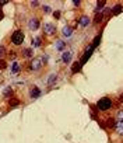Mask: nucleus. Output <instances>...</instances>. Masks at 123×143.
Masks as SVG:
<instances>
[{"label":"nucleus","mask_w":123,"mask_h":143,"mask_svg":"<svg viewBox=\"0 0 123 143\" xmlns=\"http://www.w3.org/2000/svg\"><path fill=\"white\" fill-rule=\"evenodd\" d=\"M32 55H34V52H32V49H30V48H25V49H23V56L24 58H32Z\"/></svg>","instance_id":"9d476101"},{"label":"nucleus","mask_w":123,"mask_h":143,"mask_svg":"<svg viewBox=\"0 0 123 143\" xmlns=\"http://www.w3.org/2000/svg\"><path fill=\"white\" fill-rule=\"evenodd\" d=\"M116 130L120 135H123V122H118L116 124Z\"/></svg>","instance_id":"a211bd4d"},{"label":"nucleus","mask_w":123,"mask_h":143,"mask_svg":"<svg viewBox=\"0 0 123 143\" xmlns=\"http://www.w3.org/2000/svg\"><path fill=\"white\" fill-rule=\"evenodd\" d=\"M17 105H20V101H18L17 98L10 100V107H17Z\"/></svg>","instance_id":"aec40b11"},{"label":"nucleus","mask_w":123,"mask_h":143,"mask_svg":"<svg viewBox=\"0 0 123 143\" xmlns=\"http://www.w3.org/2000/svg\"><path fill=\"white\" fill-rule=\"evenodd\" d=\"M43 11H46V13H49V11H51V7H49V6H43Z\"/></svg>","instance_id":"cd10ccee"},{"label":"nucleus","mask_w":123,"mask_h":143,"mask_svg":"<svg viewBox=\"0 0 123 143\" xmlns=\"http://www.w3.org/2000/svg\"><path fill=\"white\" fill-rule=\"evenodd\" d=\"M53 17H55V18H60V11H53Z\"/></svg>","instance_id":"a878e982"},{"label":"nucleus","mask_w":123,"mask_h":143,"mask_svg":"<svg viewBox=\"0 0 123 143\" xmlns=\"http://www.w3.org/2000/svg\"><path fill=\"white\" fill-rule=\"evenodd\" d=\"M43 32L45 34H48V35H53L56 32V27L53 25V24H51V23H46L43 25Z\"/></svg>","instance_id":"7ed1b4c3"},{"label":"nucleus","mask_w":123,"mask_h":143,"mask_svg":"<svg viewBox=\"0 0 123 143\" xmlns=\"http://www.w3.org/2000/svg\"><path fill=\"white\" fill-rule=\"evenodd\" d=\"M41 42H42V41H41L39 36H35V38L32 39V46H34V48H39L41 46Z\"/></svg>","instance_id":"4468645a"},{"label":"nucleus","mask_w":123,"mask_h":143,"mask_svg":"<svg viewBox=\"0 0 123 143\" xmlns=\"http://www.w3.org/2000/svg\"><path fill=\"white\" fill-rule=\"evenodd\" d=\"M56 80H57V76H56V75H52L51 77H49V80H48V84L51 86V84H53V83H55Z\"/></svg>","instance_id":"6ab92c4d"},{"label":"nucleus","mask_w":123,"mask_h":143,"mask_svg":"<svg viewBox=\"0 0 123 143\" xmlns=\"http://www.w3.org/2000/svg\"><path fill=\"white\" fill-rule=\"evenodd\" d=\"M118 118H119V121H120V122H123V111L118 112Z\"/></svg>","instance_id":"5701e85b"},{"label":"nucleus","mask_w":123,"mask_h":143,"mask_svg":"<svg viewBox=\"0 0 123 143\" xmlns=\"http://www.w3.org/2000/svg\"><path fill=\"white\" fill-rule=\"evenodd\" d=\"M80 67H81V63L80 62H76L74 65H73V67H71V72L73 73H77V72L80 70Z\"/></svg>","instance_id":"dca6fc26"},{"label":"nucleus","mask_w":123,"mask_h":143,"mask_svg":"<svg viewBox=\"0 0 123 143\" xmlns=\"http://www.w3.org/2000/svg\"><path fill=\"white\" fill-rule=\"evenodd\" d=\"M71 56H73V54L70 51H67V52H64V54H63V59H62V60H63L64 63H69L71 60Z\"/></svg>","instance_id":"1a4fd4ad"},{"label":"nucleus","mask_w":123,"mask_h":143,"mask_svg":"<svg viewBox=\"0 0 123 143\" xmlns=\"http://www.w3.org/2000/svg\"><path fill=\"white\" fill-rule=\"evenodd\" d=\"M110 10H112V14L113 15H118V14H120L122 11H123V6L122 4H116L113 9H110Z\"/></svg>","instance_id":"6e6552de"},{"label":"nucleus","mask_w":123,"mask_h":143,"mask_svg":"<svg viewBox=\"0 0 123 143\" xmlns=\"http://www.w3.org/2000/svg\"><path fill=\"white\" fill-rule=\"evenodd\" d=\"M64 48H66V44L63 41H56V49L57 51H64Z\"/></svg>","instance_id":"ddd939ff"},{"label":"nucleus","mask_w":123,"mask_h":143,"mask_svg":"<svg viewBox=\"0 0 123 143\" xmlns=\"http://www.w3.org/2000/svg\"><path fill=\"white\" fill-rule=\"evenodd\" d=\"M48 58H49L48 55H42V60H41V63H46L48 62Z\"/></svg>","instance_id":"b1692460"},{"label":"nucleus","mask_w":123,"mask_h":143,"mask_svg":"<svg viewBox=\"0 0 123 143\" xmlns=\"http://www.w3.org/2000/svg\"><path fill=\"white\" fill-rule=\"evenodd\" d=\"M79 24H80L81 27H87V25H90V17H88V15H81L80 20H79Z\"/></svg>","instance_id":"39448f33"},{"label":"nucleus","mask_w":123,"mask_h":143,"mask_svg":"<svg viewBox=\"0 0 123 143\" xmlns=\"http://www.w3.org/2000/svg\"><path fill=\"white\" fill-rule=\"evenodd\" d=\"M106 125L112 129H116V122H115V119H112V118H109V119L106 121Z\"/></svg>","instance_id":"2eb2a0df"},{"label":"nucleus","mask_w":123,"mask_h":143,"mask_svg":"<svg viewBox=\"0 0 123 143\" xmlns=\"http://www.w3.org/2000/svg\"><path fill=\"white\" fill-rule=\"evenodd\" d=\"M7 67V63L4 59H0V70H4V69Z\"/></svg>","instance_id":"4be33fe9"},{"label":"nucleus","mask_w":123,"mask_h":143,"mask_svg":"<svg viewBox=\"0 0 123 143\" xmlns=\"http://www.w3.org/2000/svg\"><path fill=\"white\" fill-rule=\"evenodd\" d=\"M3 55H4V46L0 45V58H3Z\"/></svg>","instance_id":"393cba45"},{"label":"nucleus","mask_w":123,"mask_h":143,"mask_svg":"<svg viewBox=\"0 0 123 143\" xmlns=\"http://www.w3.org/2000/svg\"><path fill=\"white\" fill-rule=\"evenodd\" d=\"M24 41V32L21 30H17L13 32V35H11V42L14 45H21Z\"/></svg>","instance_id":"f03ea898"},{"label":"nucleus","mask_w":123,"mask_h":143,"mask_svg":"<svg viewBox=\"0 0 123 143\" xmlns=\"http://www.w3.org/2000/svg\"><path fill=\"white\" fill-rule=\"evenodd\" d=\"M41 88H38V87H32L31 88V91H30V96L32 97V98H36V97H39L41 96Z\"/></svg>","instance_id":"0eeeda50"},{"label":"nucleus","mask_w":123,"mask_h":143,"mask_svg":"<svg viewBox=\"0 0 123 143\" xmlns=\"http://www.w3.org/2000/svg\"><path fill=\"white\" fill-rule=\"evenodd\" d=\"M28 27H30V30L35 31L39 28V20L38 18H31L30 21H28Z\"/></svg>","instance_id":"20e7f679"},{"label":"nucleus","mask_w":123,"mask_h":143,"mask_svg":"<svg viewBox=\"0 0 123 143\" xmlns=\"http://www.w3.org/2000/svg\"><path fill=\"white\" fill-rule=\"evenodd\" d=\"M3 18V10H2V6H0V20Z\"/></svg>","instance_id":"c756f323"},{"label":"nucleus","mask_w":123,"mask_h":143,"mask_svg":"<svg viewBox=\"0 0 123 143\" xmlns=\"http://www.w3.org/2000/svg\"><path fill=\"white\" fill-rule=\"evenodd\" d=\"M41 65H42V63H41V60H39V59H34V60H32L31 67L34 69V70H38V69L41 67Z\"/></svg>","instance_id":"9b49d317"},{"label":"nucleus","mask_w":123,"mask_h":143,"mask_svg":"<svg viewBox=\"0 0 123 143\" xmlns=\"http://www.w3.org/2000/svg\"><path fill=\"white\" fill-rule=\"evenodd\" d=\"M97 107H98V109H101V111H108V109L112 107V100L108 98V97H104V98H101L98 101Z\"/></svg>","instance_id":"f257e3e1"},{"label":"nucleus","mask_w":123,"mask_h":143,"mask_svg":"<svg viewBox=\"0 0 123 143\" xmlns=\"http://www.w3.org/2000/svg\"><path fill=\"white\" fill-rule=\"evenodd\" d=\"M119 100H120V103H123V94H122L120 97H119Z\"/></svg>","instance_id":"7c9ffc66"},{"label":"nucleus","mask_w":123,"mask_h":143,"mask_svg":"<svg viewBox=\"0 0 123 143\" xmlns=\"http://www.w3.org/2000/svg\"><path fill=\"white\" fill-rule=\"evenodd\" d=\"M20 72V65L17 62L13 63V66H11V73H18Z\"/></svg>","instance_id":"f3484780"},{"label":"nucleus","mask_w":123,"mask_h":143,"mask_svg":"<svg viewBox=\"0 0 123 143\" xmlns=\"http://www.w3.org/2000/svg\"><path fill=\"white\" fill-rule=\"evenodd\" d=\"M105 4H106V2H105V0H99V2H98V3H97V11H98V10H99V9H101V7H104Z\"/></svg>","instance_id":"412c9836"},{"label":"nucleus","mask_w":123,"mask_h":143,"mask_svg":"<svg viewBox=\"0 0 123 143\" xmlns=\"http://www.w3.org/2000/svg\"><path fill=\"white\" fill-rule=\"evenodd\" d=\"M102 20H104V14H102V11L99 13V11H97V14H95V18H94V23L98 24V23H101Z\"/></svg>","instance_id":"f8f14e48"},{"label":"nucleus","mask_w":123,"mask_h":143,"mask_svg":"<svg viewBox=\"0 0 123 143\" xmlns=\"http://www.w3.org/2000/svg\"><path fill=\"white\" fill-rule=\"evenodd\" d=\"M73 3H74V6H80V2H79V0H73Z\"/></svg>","instance_id":"c85d7f7f"},{"label":"nucleus","mask_w":123,"mask_h":143,"mask_svg":"<svg viewBox=\"0 0 123 143\" xmlns=\"http://www.w3.org/2000/svg\"><path fill=\"white\" fill-rule=\"evenodd\" d=\"M11 91H13V90H11V87H7V88L4 90V94H6V96H9V94H10Z\"/></svg>","instance_id":"bb28decb"},{"label":"nucleus","mask_w":123,"mask_h":143,"mask_svg":"<svg viewBox=\"0 0 123 143\" xmlns=\"http://www.w3.org/2000/svg\"><path fill=\"white\" fill-rule=\"evenodd\" d=\"M62 32H63V35L66 36V38H70L71 34H73V28L70 25H66V27H63V30H62Z\"/></svg>","instance_id":"423d86ee"}]
</instances>
